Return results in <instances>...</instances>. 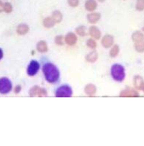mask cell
Masks as SVG:
<instances>
[{
	"label": "cell",
	"instance_id": "e575fe53",
	"mask_svg": "<svg viewBox=\"0 0 144 146\" xmlns=\"http://www.w3.org/2000/svg\"><path fill=\"white\" fill-rule=\"evenodd\" d=\"M124 1H125V0H124Z\"/></svg>",
	"mask_w": 144,
	"mask_h": 146
},
{
	"label": "cell",
	"instance_id": "ffe728a7",
	"mask_svg": "<svg viewBox=\"0 0 144 146\" xmlns=\"http://www.w3.org/2000/svg\"><path fill=\"white\" fill-rule=\"evenodd\" d=\"M98 58V54L96 51H92L86 56V59L87 61L90 63H93L96 61Z\"/></svg>",
	"mask_w": 144,
	"mask_h": 146
},
{
	"label": "cell",
	"instance_id": "9c48e42d",
	"mask_svg": "<svg viewBox=\"0 0 144 146\" xmlns=\"http://www.w3.org/2000/svg\"><path fill=\"white\" fill-rule=\"evenodd\" d=\"M90 36L95 39H99L101 36V32L96 26H91L89 28Z\"/></svg>",
	"mask_w": 144,
	"mask_h": 146
},
{
	"label": "cell",
	"instance_id": "44dd1931",
	"mask_svg": "<svg viewBox=\"0 0 144 146\" xmlns=\"http://www.w3.org/2000/svg\"><path fill=\"white\" fill-rule=\"evenodd\" d=\"M119 53V47L118 45L115 44L113 46V47L111 48L109 54L110 57H115L117 56Z\"/></svg>",
	"mask_w": 144,
	"mask_h": 146
},
{
	"label": "cell",
	"instance_id": "cb8c5ba5",
	"mask_svg": "<svg viewBox=\"0 0 144 146\" xmlns=\"http://www.w3.org/2000/svg\"><path fill=\"white\" fill-rule=\"evenodd\" d=\"M13 6L11 5V4L10 2H6L5 3H4V5H3V11L6 13H10L12 12L13 11Z\"/></svg>",
	"mask_w": 144,
	"mask_h": 146
},
{
	"label": "cell",
	"instance_id": "d4e9b609",
	"mask_svg": "<svg viewBox=\"0 0 144 146\" xmlns=\"http://www.w3.org/2000/svg\"><path fill=\"white\" fill-rule=\"evenodd\" d=\"M136 9L139 11L144 10V0H137Z\"/></svg>",
	"mask_w": 144,
	"mask_h": 146
},
{
	"label": "cell",
	"instance_id": "5bb4252c",
	"mask_svg": "<svg viewBox=\"0 0 144 146\" xmlns=\"http://www.w3.org/2000/svg\"><path fill=\"white\" fill-rule=\"evenodd\" d=\"M87 18L90 24H95L101 18V15L98 13H92L87 15Z\"/></svg>",
	"mask_w": 144,
	"mask_h": 146
},
{
	"label": "cell",
	"instance_id": "484cf974",
	"mask_svg": "<svg viewBox=\"0 0 144 146\" xmlns=\"http://www.w3.org/2000/svg\"><path fill=\"white\" fill-rule=\"evenodd\" d=\"M86 44H87V47H89L90 48H91V49H94L97 46L96 42L93 39H92V38H90L87 40Z\"/></svg>",
	"mask_w": 144,
	"mask_h": 146
},
{
	"label": "cell",
	"instance_id": "e0dca14e",
	"mask_svg": "<svg viewBox=\"0 0 144 146\" xmlns=\"http://www.w3.org/2000/svg\"><path fill=\"white\" fill-rule=\"evenodd\" d=\"M56 24L54 19L52 18L51 17H49L43 19V25L46 28H50L53 27Z\"/></svg>",
	"mask_w": 144,
	"mask_h": 146
},
{
	"label": "cell",
	"instance_id": "603a6c76",
	"mask_svg": "<svg viewBox=\"0 0 144 146\" xmlns=\"http://www.w3.org/2000/svg\"><path fill=\"white\" fill-rule=\"evenodd\" d=\"M135 48L137 52L143 53L144 52V40L138 42H135Z\"/></svg>",
	"mask_w": 144,
	"mask_h": 146
},
{
	"label": "cell",
	"instance_id": "5b68a950",
	"mask_svg": "<svg viewBox=\"0 0 144 146\" xmlns=\"http://www.w3.org/2000/svg\"><path fill=\"white\" fill-rule=\"evenodd\" d=\"M29 94L31 97H46L47 96V92L43 88H41L39 86H35L31 88L29 92Z\"/></svg>",
	"mask_w": 144,
	"mask_h": 146
},
{
	"label": "cell",
	"instance_id": "d6a6232c",
	"mask_svg": "<svg viewBox=\"0 0 144 146\" xmlns=\"http://www.w3.org/2000/svg\"><path fill=\"white\" fill-rule=\"evenodd\" d=\"M142 90H143V91L144 92V86H143V88H142Z\"/></svg>",
	"mask_w": 144,
	"mask_h": 146
},
{
	"label": "cell",
	"instance_id": "83f0119b",
	"mask_svg": "<svg viewBox=\"0 0 144 146\" xmlns=\"http://www.w3.org/2000/svg\"><path fill=\"white\" fill-rule=\"evenodd\" d=\"M68 5L72 7H76L79 5V0H67Z\"/></svg>",
	"mask_w": 144,
	"mask_h": 146
},
{
	"label": "cell",
	"instance_id": "d6986e66",
	"mask_svg": "<svg viewBox=\"0 0 144 146\" xmlns=\"http://www.w3.org/2000/svg\"><path fill=\"white\" fill-rule=\"evenodd\" d=\"M51 17L54 19L56 24L60 23L63 18V15L62 13L59 10H55L53 11Z\"/></svg>",
	"mask_w": 144,
	"mask_h": 146
},
{
	"label": "cell",
	"instance_id": "f1b7e54d",
	"mask_svg": "<svg viewBox=\"0 0 144 146\" xmlns=\"http://www.w3.org/2000/svg\"><path fill=\"white\" fill-rule=\"evenodd\" d=\"M21 87L20 86H16V87L15 88V90H14L15 94H18L21 91Z\"/></svg>",
	"mask_w": 144,
	"mask_h": 146
},
{
	"label": "cell",
	"instance_id": "8fae6325",
	"mask_svg": "<svg viewBox=\"0 0 144 146\" xmlns=\"http://www.w3.org/2000/svg\"><path fill=\"white\" fill-rule=\"evenodd\" d=\"M36 48L37 51L40 53H46L49 50L47 44L45 40L39 41L37 44Z\"/></svg>",
	"mask_w": 144,
	"mask_h": 146
},
{
	"label": "cell",
	"instance_id": "4316f807",
	"mask_svg": "<svg viewBox=\"0 0 144 146\" xmlns=\"http://www.w3.org/2000/svg\"><path fill=\"white\" fill-rule=\"evenodd\" d=\"M55 42L56 44L59 46L63 45V36L59 35L57 36L55 38Z\"/></svg>",
	"mask_w": 144,
	"mask_h": 146
},
{
	"label": "cell",
	"instance_id": "7c38bea8",
	"mask_svg": "<svg viewBox=\"0 0 144 146\" xmlns=\"http://www.w3.org/2000/svg\"><path fill=\"white\" fill-rule=\"evenodd\" d=\"M29 31V26L26 24H20L17 28V32L19 35L23 36L28 33Z\"/></svg>",
	"mask_w": 144,
	"mask_h": 146
},
{
	"label": "cell",
	"instance_id": "9a60e30c",
	"mask_svg": "<svg viewBox=\"0 0 144 146\" xmlns=\"http://www.w3.org/2000/svg\"><path fill=\"white\" fill-rule=\"evenodd\" d=\"M97 7V3L95 0H87L85 2V8L89 11H93Z\"/></svg>",
	"mask_w": 144,
	"mask_h": 146
},
{
	"label": "cell",
	"instance_id": "6da1fadb",
	"mask_svg": "<svg viewBox=\"0 0 144 146\" xmlns=\"http://www.w3.org/2000/svg\"><path fill=\"white\" fill-rule=\"evenodd\" d=\"M46 80L50 83H56L60 78V72L57 67L50 62L45 63L42 68Z\"/></svg>",
	"mask_w": 144,
	"mask_h": 146
},
{
	"label": "cell",
	"instance_id": "4dcf8cb0",
	"mask_svg": "<svg viewBox=\"0 0 144 146\" xmlns=\"http://www.w3.org/2000/svg\"><path fill=\"white\" fill-rule=\"evenodd\" d=\"M3 50L0 48V60L3 58Z\"/></svg>",
	"mask_w": 144,
	"mask_h": 146
},
{
	"label": "cell",
	"instance_id": "8992f818",
	"mask_svg": "<svg viewBox=\"0 0 144 146\" xmlns=\"http://www.w3.org/2000/svg\"><path fill=\"white\" fill-rule=\"evenodd\" d=\"M39 68H40V65L39 62L36 60H33L30 62V63L28 65V67L27 69V74L29 76H33L36 75L38 72Z\"/></svg>",
	"mask_w": 144,
	"mask_h": 146
},
{
	"label": "cell",
	"instance_id": "7a4b0ae2",
	"mask_svg": "<svg viewBox=\"0 0 144 146\" xmlns=\"http://www.w3.org/2000/svg\"><path fill=\"white\" fill-rule=\"evenodd\" d=\"M110 73L113 79L117 82H121L125 79V69L120 64H115L112 65L110 69Z\"/></svg>",
	"mask_w": 144,
	"mask_h": 146
},
{
	"label": "cell",
	"instance_id": "7402d4cb",
	"mask_svg": "<svg viewBox=\"0 0 144 146\" xmlns=\"http://www.w3.org/2000/svg\"><path fill=\"white\" fill-rule=\"evenodd\" d=\"M75 32L80 36H84L87 35L86 28L83 25L77 27L75 29Z\"/></svg>",
	"mask_w": 144,
	"mask_h": 146
},
{
	"label": "cell",
	"instance_id": "30bf717a",
	"mask_svg": "<svg viewBox=\"0 0 144 146\" xmlns=\"http://www.w3.org/2000/svg\"><path fill=\"white\" fill-rule=\"evenodd\" d=\"M121 97H138L139 93L136 90L132 88H127L123 90L120 93Z\"/></svg>",
	"mask_w": 144,
	"mask_h": 146
},
{
	"label": "cell",
	"instance_id": "277c9868",
	"mask_svg": "<svg viewBox=\"0 0 144 146\" xmlns=\"http://www.w3.org/2000/svg\"><path fill=\"white\" fill-rule=\"evenodd\" d=\"M73 91L72 88L68 85H63L55 91L56 97H72Z\"/></svg>",
	"mask_w": 144,
	"mask_h": 146
},
{
	"label": "cell",
	"instance_id": "52a82bcc",
	"mask_svg": "<svg viewBox=\"0 0 144 146\" xmlns=\"http://www.w3.org/2000/svg\"><path fill=\"white\" fill-rule=\"evenodd\" d=\"M114 43V37L110 35H106L103 37L101 39V44L105 48H110Z\"/></svg>",
	"mask_w": 144,
	"mask_h": 146
},
{
	"label": "cell",
	"instance_id": "1f68e13d",
	"mask_svg": "<svg viewBox=\"0 0 144 146\" xmlns=\"http://www.w3.org/2000/svg\"><path fill=\"white\" fill-rule=\"evenodd\" d=\"M98 1L100 2H104L105 0H98Z\"/></svg>",
	"mask_w": 144,
	"mask_h": 146
},
{
	"label": "cell",
	"instance_id": "2e32d148",
	"mask_svg": "<svg viewBox=\"0 0 144 146\" xmlns=\"http://www.w3.org/2000/svg\"><path fill=\"white\" fill-rule=\"evenodd\" d=\"M96 87L93 84H89L85 88V92L89 96H93L96 93Z\"/></svg>",
	"mask_w": 144,
	"mask_h": 146
},
{
	"label": "cell",
	"instance_id": "ac0fdd59",
	"mask_svg": "<svg viewBox=\"0 0 144 146\" xmlns=\"http://www.w3.org/2000/svg\"><path fill=\"white\" fill-rule=\"evenodd\" d=\"M132 39L135 43L143 41L144 40V35L140 31H136L132 34Z\"/></svg>",
	"mask_w": 144,
	"mask_h": 146
},
{
	"label": "cell",
	"instance_id": "4fadbf2b",
	"mask_svg": "<svg viewBox=\"0 0 144 146\" xmlns=\"http://www.w3.org/2000/svg\"><path fill=\"white\" fill-rule=\"evenodd\" d=\"M134 86L135 88L139 90H142V88L144 85V81L143 78L139 75H137L134 78L133 80Z\"/></svg>",
	"mask_w": 144,
	"mask_h": 146
},
{
	"label": "cell",
	"instance_id": "f546056e",
	"mask_svg": "<svg viewBox=\"0 0 144 146\" xmlns=\"http://www.w3.org/2000/svg\"><path fill=\"white\" fill-rule=\"evenodd\" d=\"M3 5H4V3L0 0V13L3 11Z\"/></svg>",
	"mask_w": 144,
	"mask_h": 146
},
{
	"label": "cell",
	"instance_id": "836d02e7",
	"mask_svg": "<svg viewBox=\"0 0 144 146\" xmlns=\"http://www.w3.org/2000/svg\"><path fill=\"white\" fill-rule=\"evenodd\" d=\"M143 31H144V27H143Z\"/></svg>",
	"mask_w": 144,
	"mask_h": 146
},
{
	"label": "cell",
	"instance_id": "ba28073f",
	"mask_svg": "<svg viewBox=\"0 0 144 146\" xmlns=\"http://www.w3.org/2000/svg\"><path fill=\"white\" fill-rule=\"evenodd\" d=\"M77 41V36L76 35L72 33H68L65 37V42L69 46L74 45Z\"/></svg>",
	"mask_w": 144,
	"mask_h": 146
},
{
	"label": "cell",
	"instance_id": "3957f363",
	"mask_svg": "<svg viewBox=\"0 0 144 146\" xmlns=\"http://www.w3.org/2000/svg\"><path fill=\"white\" fill-rule=\"evenodd\" d=\"M12 83L7 77L0 78V94L6 95L9 93L12 90Z\"/></svg>",
	"mask_w": 144,
	"mask_h": 146
}]
</instances>
